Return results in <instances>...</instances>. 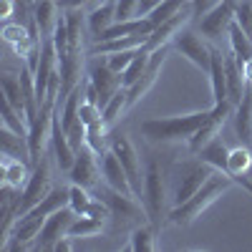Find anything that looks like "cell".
Returning <instances> with one entry per match:
<instances>
[{
    "instance_id": "7402d4cb",
    "label": "cell",
    "mask_w": 252,
    "mask_h": 252,
    "mask_svg": "<svg viewBox=\"0 0 252 252\" xmlns=\"http://www.w3.org/2000/svg\"><path fill=\"white\" fill-rule=\"evenodd\" d=\"M0 86H3V98L28 119V114H26V94H23V83H20V68L18 71L5 68L3 76H0Z\"/></svg>"
},
{
    "instance_id": "836d02e7",
    "label": "cell",
    "mask_w": 252,
    "mask_h": 252,
    "mask_svg": "<svg viewBox=\"0 0 252 252\" xmlns=\"http://www.w3.org/2000/svg\"><path fill=\"white\" fill-rule=\"evenodd\" d=\"M187 5H189V0H161V3H159L149 15H146V18H149L152 23H154V28H157V26L164 23V20H169L172 15H177L179 10H184Z\"/></svg>"
},
{
    "instance_id": "4fadbf2b",
    "label": "cell",
    "mask_w": 252,
    "mask_h": 252,
    "mask_svg": "<svg viewBox=\"0 0 252 252\" xmlns=\"http://www.w3.org/2000/svg\"><path fill=\"white\" fill-rule=\"evenodd\" d=\"M73 220H76V212L71 207H63L58 212H53L51 217H46V224H43V229H40V235L35 240V250H46V252L56 250V245L66 237Z\"/></svg>"
},
{
    "instance_id": "74e56055",
    "label": "cell",
    "mask_w": 252,
    "mask_h": 252,
    "mask_svg": "<svg viewBox=\"0 0 252 252\" xmlns=\"http://www.w3.org/2000/svg\"><path fill=\"white\" fill-rule=\"evenodd\" d=\"M136 53H139V48L136 51H124V53H114V56H106V63H109V68L114 71V73H124L126 68H129V63L136 58Z\"/></svg>"
},
{
    "instance_id": "4dcf8cb0",
    "label": "cell",
    "mask_w": 252,
    "mask_h": 252,
    "mask_svg": "<svg viewBox=\"0 0 252 252\" xmlns=\"http://www.w3.org/2000/svg\"><path fill=\"white\" fill-rule=\"evenodd\" d=\"M126 111H129V91L121 86V89L109 98L106 106H103V121H106V126H114Z\"/></svg>"
},
{
    "instance_id": "9c48e42d",
    "label": "cell",
    "mask_w": 252,
    "mask_h": 252,
    "mask_svg": "<svg viewBox=\"0 0 252 252\" xmlns=\"http://www.w3.org/2000/svg\"><path fill=\"white\" fill-rule=\"evenodd\" d=\"M235 5H237V0H222L207 15L194 20V28L199 31V35L209 40V43H217L222 35H227L229 26L235 23Z\"/></svg>"
},
{
    "instance_id": "ab89813d",
    "label": "cell",
    "mask_w": 252,
    "mask_h": 252,
    "mask_svg": "<svg viewBox=\"0 0 252 252\" xmlns=\"http://www.w3.org/2000/svg\"><path fill=\"white\" fill-rule=\"evenodd\" d=\"M222 0H189V5H192V13H194V20H199L202 15H207L215 5H220Z\"/></svg>"
},
{
    "instance_id": "bcb514c9",
    "label": "cell",
    "mask_w": 252,
    "mask_h": 252,
    "mask_svg": "<svg viewBox=\"0 0 252 252\" xmlns=\"http://www.w3.org/2000/svg\"><path fill=\"white\" fill-rule=\"evenodd\" d=\"M250 3H252V0H250Z\"/></svg>"
},
{
    "instance_id": "4316f807",
    "label": "cell",
    "mask_w": 252,
    "mask_h": 252,
    "mask_svg": "<svg viewBox=\"0 0 252 252\" xmlns=\"http://www.w3.org/2000/svg\"><path fill=\"white\" fill-rule=\"evenodd\" d=\"M252 172V149L247 144H237L229 149L227 154V174L229 177H240V174H250Z\"/></svg>"
},
{
    "instance_id": "d6986e66",
    "label": "cell",
    "mask_w": 252,
    "mask_h": 252,
    "mask_svg": "<svg viewBox=\"0 0 252 252\" xmlns=\"http://www.w3.org/2000/svg\"><path fill=\"white\" fill-rule=\"evenodd\" d=\"M149 35H121V38H109V40H98L89 48V56H114L124 51H136L146 46Z\"/></svg>"
},
{
    "instance_id": "d590c367",
    "label": "cell",
    "mask_w": 252,
    "mask_h": 252,
    "mask_svg": "<svg viewBox=\"0 0 252 252\" xmlns=\"http://www.w3.org/2000/svg\"><path fill=\"white\" fill-rule=\"evenodd\" d=\"M235 23L252 38V3H250V0H237V5H235Z\"/></svg>"
},
{
    "instance_id": "7c38bea8",
    "label": "cell",
    "mask_w": 252,
    "mask_h": 252,
    "mask_svg": "<svg viewBox=\"0 0 252 252\" xmlns=\"http://www.w3.org/2000/svg\"><path fill=\"white\" fill-rule=\"evenodd\" d=\"M68 182L71 184H81L86 189H96L101 184V164H98V154H94L89 146H81L76 152V161L68 169Z\"/></svg>"
},
{
    "instance_id": "e575fe53",
    "label": "cell",
    "mask_w": 252,
    "mask_h": 252,
    "mask_svg": "<svg viewBox=\"0 0 252 252\" xmlns=\"http://www.w3.org/2000/svg\"><path fill=\"white\" fill-rule=\"evenodd\" d=\"M0 35H3V40H5L8 46H13V43H18V40H23V38L33 35V33H31V28H28L26 23H20V20H18V23H13V20H5L3 33H0Z\"/></svg>"
},
{
    "instance_id": "f6af8a7d",
    "label": "cell",
    "mask_w": 252,
    "mask_h": 252,
    "mask_svg": "<svg viewBox=\"0 0 252 252\" xmlns=\"http://www.w3.org/2000/svg\"><path fill=\"white\" fill-rule=\"evenodd\" d=\"M247 86H250V89H252V81H247Z\"/></svg>"
},
{
    "instance_id": "2e32d148",
    "label": "cell",
    "mask_w": 252,
    "mask_h": 252,
    "mask_svg": "<svg viewBox=\"0 0 252 252\" xmlns=\"http://www.w3.org/2000/svg\"><path fill=\"white\" fill-rule=\"evenodd\" d=\"M31 164L18 159V157H10V154H3L0 157V177H3V184L18 189V192H23V187L28 184L31 179Z\"/></svg>"
},
{
    "instance_id": "7bdbcfd3",
    "label": "cell",
    "mask_w": 252,
    "mask_h": 252,
    "mask_svg": "<svg viewBox=\"0 0 252 252\" xmlns=\"http://www.w3.org/2000/svg\"><path fill=\"white\" fill-rule=\"evenodd\" d=\"M15 3H18V13H23V18L31 20V15H33V0H15Z\"/></svg>"
},
{
    "instance_id": "9a60e30c",
    "label": "cell",
    "mask_w": 252,
    "mask_h": 252,
    "mask_svg": "<svg viewBox=\"0 0 252 252\" xmlns=\"http://www.w3.org/2000/svg\"><path fill=\"white\" fill-rule=\"evenodd\" d=\"M98 164H101V182H103V184H109L111 189H116V192H121V194H134V189H131V184H129V177H126L119 157H116L111 149L103 152V154L98 157ZM134 197H136V194H134Z\"/></svg>"
},
{
    "instance_id": "277c9868",
    "label": "cell",
    "mask_w": 252,
    "mask_h": 252,
    "mask_svg": "<svg viewBox=\"0 0 252 252\" xmlns=\"http://www.w3.org/2000/svg\"><path fill=\"white\" fill-rule=\"evenodd\" d=\"M96 197L103 199V204L109 207V212H111V220H124V222H131L134 227L141 224L144 220H149V215H146V207L139 197L134 194H121L116 192V189H111L109 184H98L96 189Z\"/></svg>"
},
{
    "instance_id": "e0dca14e",
    "label": "cell",
    "mask_w": 252,
    "mask_h": 252,
    "mask_svg": "<svg viewBox=\"0 0 252 252\" xmlns=\"http://www.w3.org/2000/svg\"><path fill=\"white\" fill-rule=\"evenodd\" d=\"M61 18V8H58V0H35L33 3V15L31 20L35 23L40 38H51L53 28Z\"/></svg>"
},
{
    "instance_id": "cb8c5ba5",
    "label": "cell",
    "mask_w": 252,
    "mask_h": 252,
    "mask_svg": "<svg viewBox=\"0 0 252 252\" xmlns=\"http://www.w3.org/2000/svg\"><path fill=\"white\" fill-rule=\"evenodd\" d=\"M0 154H10V157H18L28 164L31 161V146H28V139L26 136H18L15 131L0 126Z\"/></svg>"
},
{
    "instance_id": "5b68a950",
    "label": "cell",
    "mask_w": 252,
    "mask_h": 252,
    "mask_svg": "<svg viewBox=\"0 0 252 252\" xmlns=\"http://www.w3.org/2000/svg\"><path fill=\"white\" fill-rule=\"evenodd\" d=\"M172 51L184 56L202 73H209V66H212V43L199 38V31L194 28V23L177 33V38L172 40Z\"/></svg>"
},
{
    "instance_id": "ac0fdd59",
    "label": "cell",
    "mask_w": 252,
    "mask_h": 252,
    "mask_svg": "<svg viewBox=\"0 0 252 252\" xmlns=\"http://www.w3.org/2000/svg\"><path fill=\"white\" fill-rule=\"evenodd\" d=\"M116 23V18H114V3L111 0H103L101 5L86 10V26H89V38L94 40V43H98L103 31L111 28Z\"/></svg>"
},
{
    "instance_id": "f546056e",
    "label": "cell",
    "mask_w": 252,
    "mask_h": 252,
    "mask_svg": "<svg viewBox=\"0 0 252 252\" xmlns=\"http://www.w3.org/2000/svg\"><path fill=\"white\" fill-rule=\"evenodd\" d=\"M227 40H229V51L235 53V58H237L240 63H245V61L252 58V38H250L237 23L229 26V31H227Z\"/></svg>"
},
{
    "instance_id": "7a4b0ae2",
    "label": "cell",
    "mask_w": 252,
    "mask_h": 252,
    "mask_svg": "<svg viewBox=\"0 0 252 252\" xmlns=\"http://www.w3.org/2000/svg\"><path fill=\"white\" fill-rule=\"evenodd\" d=\"M207 111H192V114H179V116H166V119H146L139 124V134L152 141V144H169V141H189L194 131L207 119Z\"/></svg>"
},
{
    "instance_id": "ee69618b",
    "label": "cell",
    "mask_w": 252,
    "mask_h": 252,
    "mask_svg": "<svg viewBox=\"0 0 252 252\" xmlns=\"http://www.w3.org/2000/svg\"><path fill=\"white\" fill-rule=\"evenodd\" d=\"M242 76H245V81H252V58L242 63Z\"/></svg>"
},
{
    "instance_id": "d4e9b609",
    "label": "cell",
    "mask_w": 252,
    "mask_h": 252,
    "mask_svg": "<svg viewBox=\"0 0 252 252\" xmlns=\"http://www.w3.org/2000/svg\"><path fill=\"white\" fill-rule=\"evenodd\" d=\"M235 129L247 144L252 141V89L250 86L245 89L240 103L235 106Z\"/></svg>"
},
{
    "instance_id": "3957f363",
    "label": "cell",
    "mask_w": 252,
    "mask_h": 252,
    "mask_svg": "<svg viewBox=\"0 0 252 252\" xmlns=\"http://www.w3.org/2000/svg\"><path fill=\"white\" fill-rule=\"evenodd\" d=\"M141 202L146 207L149 222L159 229L164 220V209H166V179L157 159H146V169H144V194Z\"/></svg>"
},
{
    "instance_id": "1f68e13d",
    "label": "cell",
    "mask_w": 252,
    "mask_h": 252,
    "mask_svg": "<svg viewBox=\"0 0 252 252\" xmlns=\"http://www.w3.org/2000/svg\"><path fill=\"white\" fill-rule=\"evenodd\" d=\"M94 202H96V194H91V189L81 184H68V207L76 215H89Z\"/></svg>"
},
{
    "instance_id": "603a6c76",
    "label": "cell",
    "mask_w": 252,
    "mask_h": 252,
    "mask_svg": "<svg viewBox=\"0 0 252 252\" xmlns=\"http://www.w3.org/2000/svg\"><path fill=\"white\" fill-rule=\"evenodd\" d=\"M106 217H94V215H76V220L71 222L68 227V237L73 240H89V237H96L106 229Z\"/></svg>"
},
{
    "instance_id": "5bb4252c",
    "label": "cell",
    "mask_w": 252,
    "mask_h": 252,
    "mask_svg": "<svg viewBox=\"0 0 252 252\" xmlns=\"http://www.w3.org/2000/svg\"><path fill=\"white\" fill-rule=\"evenodd\" d=\"M194 23V13H192V5H187L184 10H179L177 15H172L169 20H164L161 26H157L154 31H152V35L146 38V51H157V48H161V46H172V40L177 38V33L179 31H184L187 26H192Z\"/></svg>"
},
{
    "instance_id": "ba28073f",
    "label": "cell",
    "mask_w": 252,
    "mask_h": 252,
    "mask_svg": "<svg viewBox=\"0 0 252 252\" xmlns=\"http://www.w3.org/2000/svg\"><path fill=\"white\" fill-rule=\"evenodd\" d=\"M235 114V103L232 101H220V103H212V109L207 111V119L202 121V126L194 131V136L189 139V154H197L202 146H207L212 139L220 136L224 121Z\"/></svg>"
},
{
    "instance_id": "60d3db41",
    "label": "cell",
    "mask_w": 252,
    "mask_h": 252,
    "mask_svg": "<svg viewBox=\"0 0 252 252\" xmlns=\"http://www.w3.org/2000/svg\"><path fill=\"white\" fill-rule=\"evenodd\" d=\"M15 13H18V3H15V0H0V18L10 20Z\"/></svg>"
},
{
    "instance_id": "c3c4849f",
    "label": "cell",
    "mask_w": 252,
    "mask_h": 252,
    "mask_svg": "<svg viewBox=\"0 0 252 252\" xmlns=\"http://www.w3.org/2000/svg\"><path fill=\"white\" fill-rule=\"evenodd\" d=\"M33 3H35V0H33Z\"/></svg>"
},
{
    "instance_id": "8fae6325",
    "label": "cell",
    "mask_w": 252,
    "mask_h": 252,
    "mask_svg": "<svg viewBox=\"0 0 252 252\" xmlns=\"http://www.w3.org/2000/svg\"><path fill=\"white\" fill-rule=\"evenodd\" d=\"M91 63H89V68H86V78L96 86L98 91V103H101V109L109 103V98L121 89V76L114 73L109 68V63H106V56H89Z\"/></svg>"
},
{
    "instance_id": "6da1fadb",
    "label": "cell",
    "mask_w": 252,
    "mask_h": 252,
    "mask_svg": "<svg viewBox=\"0 0 252 252\" xmlns=\"http://www.w3.org/2000/svg\"><path fill=\"white\" fill-rule=\"evenodd\" d=\"M235 184V179L229 177V174H224V172H212L209 174V179L197 189V192L189 197L187 202H182V204H174L172 209H169V224H177V227H184V224H192L197 217H202V212L212 204V202H217L229 187Z\"/></svg>"
},
{
    "instance_id": "44dd1931",
    "label": "cell",
    "mask_w": 252,
    "mask_h": 252,
    "mask_svg": "<svg viewBox=\"0 0 252 252\" xmlns=\"http://www.w3.org/2000/svg\"><path fill=\"white\" fill-rule=\"evenodd\" d=\"M224 71H227V101H232L237 106L245 89H247V81L242 76V63L235 58L232 51L224 53Z\"/></svg>"
},
{
    "instance_id": "b9f144b4",
    "label": "cell",
    "mask_w": 252,
    "mask_h": 252,
    "mask_svg": "<svg viewBox=\"0 0 252 252\" xmlns=\"http://www.w3.org/2000/svg\"><path fill=\"white\" fill-rule=\"evenodd\" d=\"M161 0H139V15H149Z\"/></svg>"
},
{
    "instance_id": "30bf717a",
    "label": "cell",
    "mask_w": 252,
    "mask_h": 252,
    "mask_svg": "<svg viewBox=\"0 0 252 252\" xmlns=\"http://www.w3.org/2000/svg\"><path fill=\"white\" fill-rule=\"evenodd\" d=\"M212 172H215L212 166H209L207 161H202L199 157L192 159V161H182V164H179V179H177V187H174L172 202H174V204L187 202V199L192 197L197 189L209 179V174H212Z\"/></svg>"
},
{
    "instance_id": "f35d334b",
    "label": "cell",
    "mask_w": 252,
    "mask_h": 252,
    "mask_svg": "<svg viewBox=\"0 0 252 252\" xmlns=\"http://www.w3.org/2000/svg\"><path fill=\"white\" fill-rule=\"evenodd\" d=\"M78 116H81V121L86 124V126H91V124H96V121L103 119V109L98 106V103L83 98V101H81V109H78Z\"/></svg>"
},
{
    "instance_id": "52a82bcc",
    "label": "cell",
    "mask_w": 252,
    "mask_h": 252,
    "mask_svg": "<svg viewBox=\"0 0 252 252\" xmlns=\"http://www.w3.org/2000/svg\"><path fill=\"white\" fill-rule=\"evenodd\" d=\"M111 152L119 157L126 177H129L134 194L141 199V194H144V169H141V157L136 152V146L131 144V139L126 134H111Z\"/></svg>"
},
{
    "instance_id": "8d00e7d4",
    "label": "cell",
    "mask_w": 252,
    "mask_h": 252,
    "mask_svg": "<svg viewBox=\"0 0 252 252\" xmlns=\"http://www.w3.org/2000/svg\"><path fill=\"white\" fill-rule=\"evenodd\" d=\"M114 18L116 20H134L139 15V0H114Z\"/></svg>"
},
{
    "instance_id": "ffe728a7",
    "label": "cell",
    "mask_w": 252,
    "mask_h": 252,
    "mask_svg": "<svg viewBox=\"0 0 252 252\" xmlns=\"http://www.w3.org/2000/svg\"><path fill=\"white\" fill-rule=\"evenodd\" d=\"M209 86H212V103L227 101V71H224V51L212 43V66H209Z\"/></svg>"
},
{
    "instance_id": "83f0119b",
    "label": "cell",
    "mask_w": 252,
    "mask_h": 252,
    "mask_svg": "<svg viewBox=\"0 0 252 252\" xmlns=\"http://www.w3.org/2000/svg\"><path fill=\"white\" fill-rule=\"evenodd\" d=\"M111 126H106V121H96L91 126H86V146L94 152V154H103L111 149V134H109Z\"/></svg>"
},
{
    "instance_id": "d6a6232c",
    "label": "cell",
    "mask_w": 252,
    "mask_h": 252,
    "mask_svg": "<svg viewBox=\"0 0 252 252\" xmlns=\"http://www.w3.org/2000/svg\"><path fill=\"white\" fill-rule=\"evenodd\" d=\"M146 66H149V51H146V48H139L136 58L129 63V68H126V71L121 73V86H124V89L134 86V83H136V81L144 76Z\"/></svg>"
},
{
    "instance_id": "7dc6e473",
    "label": "cell",
    "mask_w": 252,
    "mask_h": 252,
    "mask_svg": "<svg viewBox=\"0 0 252 252\" xmlns=\"http://www.w3.org/2000/svg\"><path fill=\"white\" fill-rule=\"evenodd\" d=\"M111 3H114V0H111Z\"/></svg>"
},
{
    "instance_id": "8992f818",
    "label": "cell",
    "mask_w": 252,
    "mask_h": 252,
    "mask_svg": "<svg viewBox=\"0 0 252 252\" xmlns=\"http://www.w3.org/2000/svg\"><path fill=\"white\" fill-rule=\"evenodd\" d=\"M53 189V169H51V161L48 157L38 159L33 164V172H31V179L28 184L23 187V192H20V199H18V217L31 212V209L43 199L48 192Z\"/></svg>"
},
{
    "instance_id": "484cf974",
    "label": "cell",
    "mask_w": 252,
    "mask_h": 252,
    "mask_svg": "<svg viewBox=\"0 0 252 252\" xmlns=\"http://www.w3.org/2000/svg\"><path fill=\"white\" fill-rule=\"evenodd\" d=\"M126 250H131V252H152V250H157V227L152 222L136 224L131 229V237H129Z\"/></svg>"
},
{
    "instance_id": "f1b7e54d",
    "label": "cell",
    "mask_w": 252,
    "mask_h": 252,
    "mask_svg": "<svg viewBox=\"0 0 252 252\" xmlns=\"http://www.w3.org/2000/svg\"><path fill=\"white\" fill-rule=\"evenodd\" d=\"M227 154H229V149L222 144V139L217 136V139H212L207 146H202V149L197 152V157L202 159V161H207L212 169H217V172H224L227 174Z\"/></svg>"
},
{
    "instance_id": "681fc988",
    "label": "cell",
    "mask_w": 252,
    "mask_h": 252,
    "mask_svg": "<svg viewBox=\"0 0 252 252\" xmlns=\"http://www.w3.org/2000/svg\"><path fill=\"white\" fill-rule=\"evenodd\" d=\"M250 144H252V141H250Z\"/></svg>"
}]
</instances>
